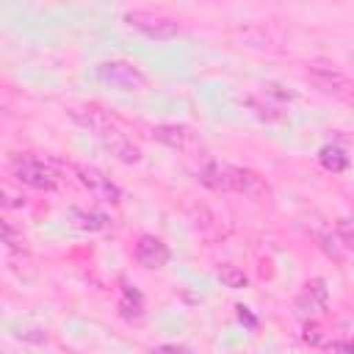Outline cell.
Returning a JSON list of instances; mask_svg holds the SVG:
<instances>
[{
	"mask_svg": "<svg viewBox=\"0 0 354 354\" xmlns=\"http://www.w3.org/2000/svg\"><path fill=\"white\" fill-rule=\"evenodd\" d=\"M69 116H72L80 127H86L88 133H94V136L100 138V144H102L116 160H122V163H138V160H141V149L119 130V124H116L105 111H100V108H94V105H80V108H72Z\"/></svg>",
	"mask_w": 354,
	"mask_h": 354,
	"instance_id": "cell-1",
	"label": "cell"
},
{
	"mask_svg": "<svg viewBox=\"0 0 354 354\" xmlns=\"http://www.w3.org/2000/svg\"><path fill=\"white\" fill-rule=\"evenodd\" d=\"M152 138L166 144L169 149L188 155V158H205V152H207L205 138L185 124H158V127H152Z\"/></svg>",
	"mask_w": 354,
	"mask_h": 354,
	"instance_id": "cell-2",
	"label": "cell"
},
{
	"mask_svg": "<svg viewBox=\"0 0 354 354\" xmlns=\"http://www.w3.org/2000/svg\"><path fill=\"white\" fill-rule=\"evenodd\" d=\"M97 77L102 83H108L111 88L124 91V94L147 88V75L138 66H133L130 61H105V64L97 66Z\"/></svg>",
	"mask_w": 354,
	"mask_h": 354,
	"instance_id": "cell-3",
	"label": "cell"
},
{
	"mask_svg": "<svg viewBox=\"0 0 354 354\" xmlns=\"http://www.w3.org/2000/svg\"><path fill=\"white\" fill-rule=\"evenodd\" d=\"M11 171L19 183L39 188V191H53L58 188V174L55 169H50L44 160L33 158V155H14L11 158Z\"/></svg>",
	"mask_w": 354,
	"mask_h": 354,
	"instance_id": "cell-4",
	"label": "cell"
},
{
	"mask_svg": "<svg viewBox=\"0 0 354 354\" xmlns=\"http://www.w3.org/2000/svg\"><path fill=\"white\" fill-rule=\"evenodd\" d=\"M124 22L130 28H136L138 33L149 36V39H171L180 33V25L177 19L166 17V14H155V11H127L124 14Z\"/></svg>",
	"mask_w": 354,
	"mask_h": 354,
	"instance_id": "cell-5",
	"label": "cell"
},
{
	"mask_svg": "<svg viewBox=\"0 0 354 354\" xmlns=\"http://www.w3.org/2000/svg\"><path fill=\"white\" fill-rule=\"evenodd\" d=\"M72 169H75L77 180H80V183H83V185H86L97 199L111 202V205H116V202L122 199L119 185H116V183H111V177H105L100 169H94V166H80V163H75Z\"/></svg>",
	"mask_w": 354,
	"mask_h": 354,
	"instance_id": "cell-6",
	"label": "cell"
},
{
	"mask_svg": "<svg viewBox=\"0 0 354 354\" xmlns=\"http://www.w3.org/2000/svg\"><path fill=\"white\" fill-rule=\"evenodd\" d=\"M326 301H329V288H326V282L321 277H315L301 288V293L293 301V310L301 318H313L326 307Z\"/></svg>",
	"mask_w": 354,
	"mask_h": 354,
	"instance_id": "cell-7",
	"label": "cell"
},
{
	"mask_svg": "<svg viewBox=\"0 0 354 354\" xmlns=\"http://www.w3.org/2000/svg\"><path fill=\"white\" fill-rule=\"evenodd\" d=\"M199 183L216 194H232L235 191V166L221 163V160H205L199 169Z\"/></svg>",
	"mask_w": 354,
	"mask_h": 354,
	"instance_id": "cell-8",
	"label": "cell"
},
{
	"mask_svg": "<svg viewBox=\"0 0 354 354\" xmlns=\"http://www.w3.org/2000/svg\"><path fill=\"white\" fill-rule=\"evenodd\" d=\"M351 243H354V232H351V221L348 218H340L337 227H332V232H324L321 235V249L324 254H329L332 260L343 263L351 252Z\"/></svg>",
	"mask_w": 354,
	"mask_h": 354,
	"instance_id": "cell-9",
	"label": "cell"
},
{
	"mask_svg": "<svg viewBox=\"0 0 354 354\" xmlns=\"http://www.w3.org/2000/svg\"><path fill=\"white\" fill-rule=\"evenodd\" d=\"M169 257H171V252H169V246L160 238H155V235H141L138 238V243H136V260L144 268H163L169 263Z\"/></svg>",
	"mask_w": 354,
	"mask_h": 354,
	"instance_id": "cell-10",
	"label": "cell"
},
{
	"mask_svg": "<svg viewBox=\"0 0 354 354\" xmlns=\"http://www.w3.org/2000/svg\"><path fill=\"white\" fill-rule=\"evenodd\" d=\"M307 80L315 88H321L324 94H343L348 88V80L332 66H310L307 69Z\"/></svg>",
	"mask_w": 354,
	"mask_h": 354,
	"instance_id": "cell-11",
	"label": "cell"
},
{
	"mask_svg": "<svg viewBox=\"0 0 354 354\" xmlns=\"http://www.w3.org/2000/svg\"><path fill=\"white\" fill-rule=\"evenodd\" d=\"M268 191H271V188H268V183H266L257 171L235 166V191H232V194H243V196H249V199L260 202V199H266V196H268Z\"/></svg>",
	"mask_w": 354,
	"mask_h": 354,
	"instance_id": "cell-12",
	"label": "cell"
},
{
	"mask_svg": "<svg viewBox=\"0 0 354 354\" xmlns=\"http://www.w3.org/2000/svg\"><path fill=\"white\" fill-rule=\"evenodd\" d=\"M66 218H69V224H72L75 230H83V232H97V230H105V227L111 224L108 216H102V213H88V210H80V207H69Z\"/></svg>",
	"mask_w": 354,
	"mask_h": 354,
	"instance_id": "cell-13",
	"label": "cell"
},
{
	"mask_svg": "<svg viewBox=\"0 0 354 354\" xmlns=\"http://www.w3.org/2000/svg\"><path fill=\"white\" fill-rule=\"evenodd\" d=\"M318 163H321L326 171L340 174V171H346V166H348V155H346V149L337 147V144H324V147L318 149Z\"/></svg>",
	"mask_w": 354,
	"mask_h": 354,
	"instance_id": "cell-14",
	"label": "cell"
},
{
	"mask_svg": "<svg viewBox=\"0 0 354 354\" xmlns=\"http://www.w3.org/2000/svg\"><path fill=\"white\" fill-rule=\"evenodd\" d=\"M249 105H252V108L257 111V116L266 119V122H285V111H282V105L271 102L268 97H263V100L249 97Z\"/></svg>",
	"mask_w": 354,
	"mask_h": 354,
	"instance_id": "cell-15",
	"label": "cell"
},
{
	"mask_svg": "<svg viewBox=\"0 0 354 354\" xmlns=\"http://www.w3.org/2000/svg\"><path fill=\"white\" fill-rule=\"evenodd\" d=\"M124 296H122V301H119V313L124 315V318H141V293L136 290V288H130V285H124V290H122Z\"/></svg>",
	"mask_w": 354,
	"mask_h": 354,
	"instance_id": "cell-16",
	"label": "cell"
},
{
	"mask_svg": "<svg viewBox=\"0 0 354 354\" xmlns=\"http://www.w3.org/2000/svg\"><path fill=\"white\" fill-rule=\"evenodd\" d=\"M218 279H221V285L224 288H232V290H241V288H246L249 285V277L238 268V266H221L218 268Z\"/></svg>",
	"mask_w": 354,
	"mask_h": 354,
	"instance_id": "cell-17",
	"label": "cell"
},
{
	"mask_svg": "<svg viewBox=\"0 0 354 354\" xmlns=\"http://www.w3.org/2000/svg\"><path fill=\"white\" fill-rule=\"evenodd\" d=\"M301 340L310 343V346H326L329 343V335H326V329L318 321H307L304 329H301Z\"/></svg>",
	"mask_w": 354,
	"mask_h": 354,
	"instance_id": "cell-18",
	"label": "cell"
},
{
	"mask_svg": "<svg viewBox=\"0 0 354 354\" xmlns=\"http://www.w3.org/2000/svg\"><path fill=\"white\" fill-rule=\"evenodd\" d=\"M0 241L3 243H8V246H14V249H19L25 241H22V235H19V230L17 227H11L3 216H0Z\"/></svg>",
	"mask_w": 354,
	"mask_h": 354,
	"instance_id": "cell-19",
	"label": "cell"
},
{
	"mask_svg": "<svg viewBox=\"0 0 354 354\" xmlns=\"http://www.w3.org/2000/svg\"><path fill=\"white\" fill-rule=\"evenodd\" d=\"M0 207H25V196L6 183H0Z\"/></svg>",
	"mask_w": 354,
	"mask_h": 354,
	"instance_id": "cell-20",
	"label": "cell"
},
{
	"mask_svg": "<svg viewBox=\"0 0 354 354\" xmlns=\"http://www.w3.org/2000/svg\"><path fill=\"white\" fill-rule=\"evenodd\" d=\"M155 354H194L188 346H177V343H163L155 348Z\"/></svg>",
	"mask_w": 354,
	"mask_h": 354,
	"instance_id": "cell-21",
	"label": "cell"
},
{
	"mask_svg": "<svg viewBox=\"0 0 354 354\" xmlns=\"http://www.w3.org/2000/svg\"><path fill=\"white\" fill-rule=\"evenodd\" d=\"M326 351H329V354H351V343H346V340H332V343H326Z\"/></svg>",
	"mask_w": 354,
	"mask_h": 354,
	"instance_id": "cell-22",
	"label": "cell"
},
{
	"mask_svg": "<svg viewBox=\"0 0 354 354\" xmlns=\"http://www.w3.org/2000/svg\"><path fill=\"white\" fill-rule=\"evenodd\" d=\"M235 310H238V318H241V321H246V324H249V326H254V318H252V315H249V313H246V307H241V304H238V307H235Z\"/></svg>",
	"mask_w": 354,
	"mask_h": 354,
	"instance_id": "cell-23",
	"label": "cell"
}]
</instances>
